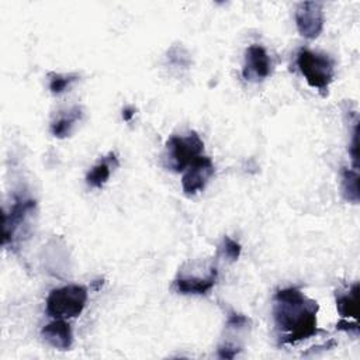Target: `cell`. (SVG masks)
Masks as SVG:
<instances>
[{
    "label": "cell",
    "mask_w": 360,
    "mask_h": 360,
    "mask_svg": "<svg viewBox=\"0 0 360 360\" xmlns=\"http://www.w3.org/2000/svg\"><path fill=\"white\" fill-rule=\"evenodd\" d=\"M214 163L208 156H200L186 170L181 177L184 194L194 195L204 190L208 180L214 176Z\"/></svg>",
    "instance_id": "obj_7"
},
{
    "label": "cell",
    "mask_w": 360,
    "mask_h": 360,
    "mask_svg": "<svg viewBox=\"0 0 360 360\" xmlns=\"http://www.w3.org/2000/svg\"><path fill=\"white\" fill-rule=\"evenodd\" d=\"M239 350H240V347L236 346L235 343L225 342L224 345H221L218 347V356L222 359H233L239 353Z\"/></svg>",
    "instance_id": "obj_18"
},
{
    "label": "cell",
    "mask_w": 360,
    "mask_h": 360,
    "mask_svg": "<svg viewBox=\"0 0 360 360\" xmlns=\"http://www.w3.org/2000/svg\"><path fill=\"white\" fill-rule=\"evenodd\" d=\"M218 270L217 267H212L207 277H177L173 283V287L180 294H195L202 295L207 294L217 283Z\"/></svg>",
    "instance_id": "obj_10"
},
{
    "label": "cell",
    "mask_w": 360,
    "mask_h": 360,
    "mask_svg": "<svg viewBox=\"0 0 360 360\" xmlns=\"http://www.w3.org/2000/svg\"><path fill=\"white\" fill-rule=\"evenodd\" d=\"M297 66L312 89H316L322 96L328 94L335 76V62L330 56L301 48L297 53Z\"/></svg>",
    "instance_id": "obj_2"
},
{
    "label": "cell",
    "mask_w": 360,
    "mask_h": 360,
    "mask_svg": "<svg viewBox=\"0 0 360 360\" xmlns=\"http://www.w3.org/2000/svg\"><path fill=\"white\" fill-rule=\"evenodd\" d=\"M319 305L300 288L278 290L273 298V319L281 345H295L315 336L318 330Z\"/></svg>",
    "instance_id": "obj_1"
},
{
    "label": "cell",
    "mask_w": 360,
    "mask_h": 360,
    "mask_svg": "<svg viewBox=\"0 0 360 360\" xmlns=\"http://www.w3.org/2000/svg\"><path fill=\"white\" fill-rule=\"evenodd\" d=\"M357 135H359V125H354V131H353V138H352V145H350V153H352V159H353V165L354 169H357V149H359V143H357Z\"/></svg>",
    "instance_id": "obj_19"
},
{
    "label": "cell",
    "mask_w": 360,
    "mask_h": 360,
    "mask_svg": "<svg viewBox=\"0 0 360 360\" xmlns=\"http://www.w3.org/2000/svg\"><path fill=\"white\" fill-rule=\"evenodd\" d=\"M342 194H343L345 200L349 202L357 204L360 201L357 170H350V169L342 170Z\"/></svg>",
    "instance_id": "obj_14"
},
{
    "label": "cell",
    "mask_w": 360,
    "mask_h": 360,
    "mask_svg": "<svg viewBox=\"0 0 360 360\" xmlns=\"http://www.w3.org/2000/svg\"><path fill=\"white\" fill-rule=\"evenodd\" d=\"M135 115V108L134 107H125L124 110H122V120L124 121H131L132 120V117Z\"/></svg>",
    "instance_id": "obj_21"
},
{
    "label": "cell",
    "mask_w": 360,
    "mask_h": 360,
    "mask_svg": "<svg viewBox=\"0 0 360 360\" xmlns=\"http://www.w3.org/2000/svg\"><path fill=\"white\" fill-rule=\"evenodd\" d=\"M357 294H359V284H353L352 288L336 297V308L342 318H354L357 319L359 315V304H357Z\"/></svg>",
    "instance_id": "obj_13"
},
{
    "label": "cell",
    "mask_w": 360,
    "mask_h": 360,
    "mask_svg": "<svg viewBox=\"0 0 360 360\" xmlns=\"http://www.w3.org/2000/svg\"><path fill=\"white\" fill-rule=\"evenodd\" d=\"M87 297V288L80 284L53 288L46 297V314L55 319L76 318L84 309Z\"/></svg>",
    "instance_id": "obj_3"
},
{
    "label": "cell",
    "mask_w": 360,
    "mask_h": 360,
    "mask_svg": "<svg viewBox=\"0 0 360 360\" xmlns=\"http://www.w3.org/2000/svg\"><path fill=\"white\" fill-rule=\"evenodd\" d=\"M118 158L114 152H110L107 156H104L97 165L91 167V170L86 176V183L93 188H101L107 180L110 179L111 169L118 167Z\"/></svg>",
    "instance_id": "obj_11"
},
{
    "label": "cell",
    "mask_w": 360,
    "mask_h": 360,
    "mask_svg": "<svg viewBox=\"0 0 360 360\" xmlns=\"http://www.w3.org/2000/svg\"><path fill=\"white\" fill-rule=\"evenodd\" d=\"M336 329L339 330H345V332H353L354 335H359V325L357 322H349V321H345V319H340L336 325Z\"/></svg>",
    "instance_id": "obj_20"
},
{
    "label": "cell",
    "mask_w": 360,
    "mask_h": 360,
    "mask_svg": "<svg viewBox=\"0 0 360 360\" xmlns=\"http://www.w3.org/2000/svg\"><path fill=\"white\" fill-rule=\"evenodd\" d=\"M323 7L318 1H302L295 8V25L298 32L308 39H315L323 30Z\"/></svg>",
    "instance_id": "obj_6"
},
{
    "label": "cell",
    "mask_w": 360,
    "mask_h": 360,
    "mask_svg": "<svg viewBox=\"0 0 360 360\" xmlns=\"http://www.w3.org/2000/svg\"><path fill=\"white\" fill-rule=\"evenodd\" d=\"M37 201L31 198H15L7 212L3 214V245L11 248L28 232L31 217L35 214Z\"/></svg>",
    "instance_id": "obj_5"
},
{
    "label": "cell",
    "mask_w": 360,
    "mask_h": 360,
    "mask_svg": "<svg viewBox=\"0 0 360 360\" xmlns=\"http://www.w3.org/2000/svg\"><path fill=\"white\" fill-rule=\"evenodd\" d=\"M42 339L58 350H69L73 343L70 325L65 319H55L45 325L41 330Z\"/></svg>",
    "instance_id": "obj_9"
},
{
    "label": "cell",
    "mask_w": 360,
    "mask_h": 360,
    "mask_svg": "<svg viewBox=\"0 0 360 360\" xmlns=\"http://www.w3.org/2000/svg\"><path fill=\"white\" fill-rule=\"evenodd\" d=\"M240 252H242V246L236 240L231 239L226 235L224 236L222 243L218 246V253L222 257L228 259L229 262H236L239 259V256H240Z\"/></svg>",
    "instance_id": "obj_16"
},
{
    "label": "cell",
    "mask_w": 360,
    "mask_h": 360,
    "mask_svg": "<svg viewBox=\"0 0 360 360\" xmlns=\"http://www.w3.org/2000/svg\"><path fill=\"white\" fill-rule=\"evenodd\" d=\"M83 117V110L79 105L72 107L70 110H68L65 114H62L59 118H56L52 124H51V132L53 136L56 138H66L70 135L72 128L75 127V124L77 121H80Z\"/></svg>",
    "instance_id": "obj_12"
},
{
    "label": "cell",
    "mask_w": 360,
    "mask_h": 360,
    "mask_svg": "<svg viewBox=\"0 0 360 360\" xmlns=\"http://www.w3.org/2000/svg\"><path fill=\"white\" fill-rule=\"evenodd\" d=\"M49 77V90L52 94H62L69 89L72 83H75L79 76L76 73H69V75H60V73H53L51 72L48 75Z\"/></svg>",
    "instance_id": "obj_15"
},
{
    "label": "cell",
    "mask_w": 360,
    "mask_h": 360,
    "mask_svg": "<svg viewBox=\"0 0 360 360\" xmlns=\"http://www.w3.org/2000/svg\"><path fill=\"white\" fill-rule=\"evenodd\" d=\"M271 62L262 45L253 44L245 52V65L242 69V75L246 80L260 82L270 75Z\"/></svg>",
    "instance_id": "obj_8"
},
{
    "label": "cell",
    "mask_w": 360,
    "mask_h": 360,
    "mask_svg": "<svg viewBox=\"0 0 360 360\" xmlns=\"http://www.w3.org/2000/svg\"><path fill=\"white\" fill-rule=\"evenodd\" d=\"M250 323V319L243 315V314H236V312H231L229 316H228V321H226V329L229 330H240V329H245L248 328Z\"/></svg>",
    "instance_id": "obj_17"
},
{
    "label": "cell",
    "mask_w": 360,
    "mask_h": 360,
    "mask_svg": "<svg viewBox=\"0 0 360 360\" xmlns=\"http://www.w3.org/2000/svg\"><path fill=\"white\" fill-rule=\"evenodd\" d=\"M204 142L194 131L187 135H173L166 142L167 167L174 172H184L195 159L202 156Z\"/></svg>",
    "instance_id": "obj_4"
}]
</instances>
